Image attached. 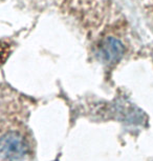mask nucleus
<instances>
[{
	"instance_id": "obj_2",
	"label": "nucleus",
	"mask_w": 153,
	"mask_h": 161,
	"mask_svg": "<svg viewBox=\"0 0 153 161\" xmlns=\"http://www.w3.org/2000/svg\"><path fill=\"white\" fill-rule=\"evenodd\" d=\"M10 53V47L7 43H1L0 42V63H3V61L7 59Z\"/></svg>"
},
{
	"instance_id": "obj_3",
	"label": "nucleus",
	"mask_w": 153,
	"mask_h": 161,
	"mask_svg": "<svg viewBox=\"0 0 153 161\" xmlns=\"http://www.w3.org/2000/svg\"><path fill=\"white\" fill-rule=\"evenodd\" d=\"M47 1H54L55 3H58V2L60 1V0H47Z\"/></svg>"
},
{
	"instance_id": "obj_1",
	"label": "nucleus",
	"mask_w": 153,
	"mask_h": 161,
	"mask_svg": "<svg viewBox=\"0 0 153 161\" xmlns=\"http://www.w3.org/2000/svg\"><path fill=\"white\" fill-rule=\"evenodd\" d=\"M28 153V144L22 135L8 132L0 138V156L8 161H22Z\"/></svg>"
}]
</instances>
